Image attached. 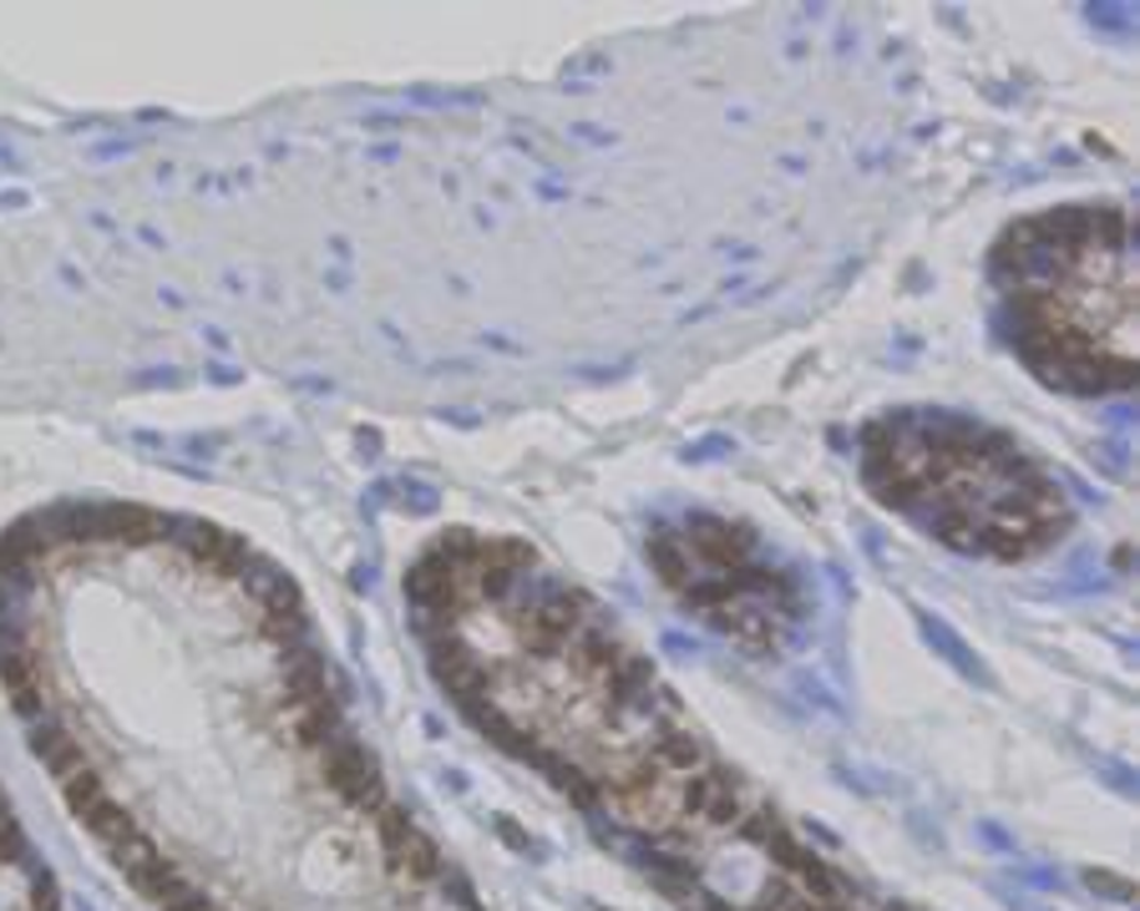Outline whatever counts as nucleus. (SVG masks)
<instances>
[{
    "instance_id": "f257e3e1",
    "label": "nucleus",
    "mask_w": 1140,
    "mask_h": 911,
    "mask_svg": "<svg viewBox=\"0 0 1140 911\" xmlns=\"http://www.w3.org/2000/svg\"><path fill=\"white\" fill-rule=\"evenodd\" d=\"M867 481L958 552L1029 557L1069 527L1065 491L1003 436L964 421H882L867 436Z\"/></svg>"
},
{
    "instance_id": "7ed1b4c3",
    "label": "nucleus",
    "mask_w": 1140,
    "mask_h": 911,
    "mask_svg": "<svg viewBox=\"0 0 1140 911\" xmlns=\"http://www.w3.org/2000/svg\"><path fill=\"white\" fill-rule=\"evenodd\" d=\"M25 856V840L15 831V821H0V861H21Z\"/></svg>"
},
{
    "instance_id": "f03ea898",
    "label": "nucleus",
    "mask_w": 1140,
    "mask_h": 911,
    "mask_svg": "<svg viewBox=\"0 0 1140 911\" xmlns=\"http://www.w3.org/2000/svg\"><path fill=\"white\" fill-rule=\"evenodd\" d=\"M62 785H66V805H72V815H87L92 805H101V800H107V795H101V780H97V770H92V764H82L76 774H66Z\"/></svg>"
}]
</instances>
